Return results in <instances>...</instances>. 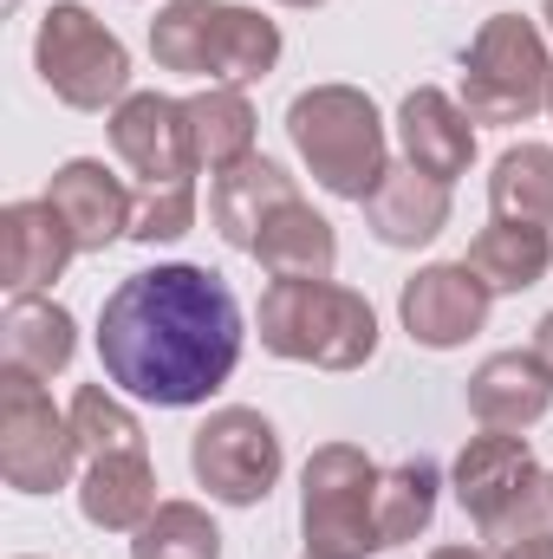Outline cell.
<instances>
[{"label": "cell", "instance_id": "obj_1", "mask_svg": "<svg viewBox=\"0 0 553 559\" xmlns=\"http://www.w3.org/2000/svg\"><path fill=\"white\" fill-rule=\"evenodd\" d=\"M242 306L228 280L189 261H163L118 280L98 312V358L105 378L156 411L209 404L242 365Z\"/></svg>", "mask_w": 553, "mask_h": 559}, {"label": "cell", "instance_id": "obj_2", "mask_svg": "<svg viewBox=\"0 0 553 559\" xmlns=\"http://www.w3.org/2000/svg\"><path fill=\"white\" fill-rule=\"evenodd\" d=\"M261 352L319 371H365L378 358V312L339 280H274L261 293Z\"/></svg>", "mask_w": 553, "mask_h": 559}, {"label": "cell", "instance_id": "obj_3", "mask_svg": "<svg viewBox=\"0 0 553 559\" xmlns=\"http://www.w3.org/2000/svg\"><path fill=\"white\" fill-rule=\"evenodd\" d=\"M150 59L209 85H255L280 66V26L242 0H169L150 20Z\"/></svg>", "mask_w": 553, "mask_h": 559}, {"label": "cell", "instance_id": "obj_4", "mask_svg": "<svg viewBox=\"0 0 553 559\" xmlns=\"http://www.w3.org/2000/svg\"><path fill=\"white\" fill-rule=\"evenodd\" d=\"M286 138L299 150L306 176L339 202H372L391 169L385 118L358 85H313L286 105Z\"/></svg>", "mask_w": 553, "mask_h": 559}, {"label": "cell", "instance_id": "obj_5", "mask_svg": "<svg viewBox=\"0 0 553 559\" xmlns=\"http://www.w3.org/2000/svg\"><path fill=\"white\" fill-rule=\"evenodd\" d=\"M449 481H456V501H462V514L475 521V534L489 547L553 534V475H541L528 436H515V429L469 436Z\"/></svg>", "mask_w": 553, "mask_h": 559}, {"label": "cell", "instance_id": "obj_6", "mask_svg": "<svg viewBox=\"0 0 553 559\" xmlns=\"http://www.w3.org/2000/svg\"><path fill=\"white\" fill-rule=\"evenodd\" d=\"M378 481L385 468L358 442H319L299 468V534L313 559H372L378 534Z\"/></svg>", "mask_w": 553, "mask_h": 559}, {"label": "cell", "instance_id": "obj_7", "mask_svg": "<svg viewBox=\"0 0 553 559\" xmlns=\"http://www.w3.org/2000/svg\"><path fill=\"white\" fill-rule=\"evenodd\" d=\"M553 98L548 39L528 13H489L482 33L462 52V92L456 105L475 124H528Z\"/></svg>", "mask_w": 553, "mask_h": 559}, {"label": "cell", "instance_id": "obj_8", "mask_svg": "<svg viewBox=\"0 0 553 559\" xmlns=\"http://www.w3.org/2000/svg\"><path fill=\"white\" fill-rule=\"evenodd\" d=\"M33 66H39V85L72 105V111H118L131 98V52L125 39L79 0H52L39 33H33Z\"/></svg>", "mask_w": 553, "mask_h": 559}, {"label": "cell", "instance_id": "obj_9", "mask_svg": "<svg viewBox=\"0 0 553 559\" xmlns=\"http://www.w3.org/2000/svg\"><path fill=\"white\" fill-rule=\"evenodd\" d=\"M79 436L72 417L52 411L46 384L26 371H0V475L13 495H52L72 481L79 462Z\"/></svg>", "mask_w": 553, "mask_h": 559}, {"label": "cell", "instance_id": "obj_10", "mask_svg": "<svg viewBox=\"0 0 553 559\" xmlns=\"http://www.w3.org/2000/svg\"><path fill=\"white\" fill-rule=\"evenodd\" d=\"M189 468L209 488V501H222V508H261L274 495L280 468H286L280 429L261 411H248V404L209 411L202 429L189 436Z\"/></svg>", "mask_w": 553, "mask_h": 559}, {"label": "cell", "instance_id": "obj_11", "mask_svg": "<svg viewBox=\"0 0 553 559\" xmlns=\"http://www.w3.org/2000/svg\"><path fill=\"white\" fill-rule=\"evenodd\" d=\"M489 306H495V293H489V280L475 274L469 261H430L398 293V319H404V332L423 352L469 345L489 325Z\"/></svg>", "mask_w": 553, "mask_h": 559}, {"label": "cell", "instance_id": "obj_12", "mask_svg": "<svg viewBox=\"0 0 553 559\" xmlns=\"http://www.w3.org/2000/svg\"><path fill=\"white\" fill-rule=\"evenodd\" d=\"M111 150H118V163L138 176L143 189L196 182V150H189V111H183V98L131 92L111 111Z\"/></svg>", "mask_w": 553, "mask_h": 559}, {"label": "cell", "instance_id": "obj_13", "mask_svg": "<svg viewBox=\"0 0 553 559\" xmlns=\"http://www.w3.org/2000/svg\"><path fill=\"white\" fill-rule=\"evenodd\" d=\"M46 202L59 209V222L72 228L79 254H105L111 241H131V189L98 163V156H72L52 169L46 182Z\"/></svg>", "mask_w": 553, "mask_h": 559}, {"label": "cell", "instance_id": "obj_14", "mask_svg": "<svg viewBox=\"0 0 553 559\" xmlns=\"http://www.w3.org/2000/svg\"><path fill=\"white\" fill-rule=\"evenodd\" d=\"M72 254H79V241H72V228L59 222V209L46 195L0 209V286L13 299H39L52 280L66 274Z\"/></svg>", "mask_w": 553, "mask_h": 559}, {"label": "cell", "instance_id": "obj_15", "mask_svg": "<svg viewBox=\"0 0 553 559\" xmlns=\"http://www.w3.org/2000/svg\"><path fill=\"white\" fill-rule=\"evenodd\" d=\"M398 143H404V163L411 169L436 176V182H456L475 163V118L449 92L416 85L411 98L398 105Z\"/></svg>", "mask_w": 553, "mask_h": 559}, {"label": "cell", "instance_id": "obj_16", "mask_svg": "<svg viewBox=\"0 0 553 559\" xmlns=\"http://www.w3.org/2000/svg\"><path fill=\"white\" fill-rule=\"evenodd\" d=\"M286 202H299L293 176L280 169L274 156H248V163H235V169H222V176L209 182V228H215L228 248L255 254L261 228L274 222Z\"/></svg>", "mask_w": 553, "mask_h": 559}, {"label": "cell", "instance_id": "obj_17", "mask_svg": "<svg viewBox=\"0 0 553 559\" xmlns=\"http://www.w3.org/2000/svg\"><path fill=\"white\" fill-rule=\"evenodd\" d=\"M553 404V371L541 352H495L469 371V417L482 429H534Z\"/></svg>", "mask_w": 553, "mask_h": 559}, {"label": "cell", "instance_id": "obj_18", "mask_svg": "<svg viewBox=\"0 0 553 559\" xmlns=\"http://www.w3.org/2000/svg\"><path fill=\"white\" fill-rule=\"evenodd\" d=\"M365 228H372L385 248H430V241L449 228V182L423 176L411 163H391L385 182H378L372 202H365Z\"/></svg>", "mask_w": 553, "mask_h": 559}, {"label": "cell", "instance_id": "obj_19", "mask_svg": "<svg viewBox=\"0 0 553 559\" xmlns=\"http://www.w3.org/2000/svg\"><path fill=\"white\" fill-rule=\"evenodd\" d=\"M156 508L163 501H156L150 449L143 455H98V462H85V475H79V514L98 534H138Z\"/></svg>", "mask_w": 553, "mask_h": 559}, {"label": "cell", "instance_id": "obj_20", "mask_svg": "<svg viewBox=\"0 0 553 559\" xmlns=\"http://www.w3.org/2000/svg\"><path fill=\"white\" fill-rule=\"evenodd\" d=\"M72 352H79V325H72L66 306H52V299H13L7 306V319H0L7 371H26V378L46 384L72 365Z\"/></svg>", "mask_w": 553, "mask_h": 559}, {"label": "cell", "instance_id": "obj_21", "mask_svg": "<svg viewBox=\"0 0 553 559\" xmlns=\"http://www.w3.org/2000/svg\"><path fill=\"white\" fill-rule=\"evenodd\" d=\"M183 111H189L196 169L222 176V169H235V163L255 156V124H261V118H255V105H248L242 85H202L196 98H183Z\"/></svg>", "mask_w": 553, "mask_h": 559}, {"label": "cell", "instance_id": "obj_22", "mask_svg": "<svg viewBox=\"0 0 553 559\" xmlns=\"http://www.w3.org/2000/svg\"><path fill=\"white\" fill-rule=\"evenodd\" d=\"M255 261L274 280H332L339 267V235L313 202H286L255 241Z\"/></svg>", "mask_w": 553, "mask_h": 559}, {"label": "cell", "instance_id": "obj_23", "mask_svg": "<svg viewBox=\"0 0 553 559\" xmlns=\"http://www.w3.org/2000/svg\"><path fill=\"white\" fill-rule=\"evenodd\" d=\"M475 274L489 280V293H528L541 286L553 267V235L548 228H528V222H489L469 254H462Z\"/></svg>", "mask_w": 553, "mask_h": 559}, {"label": "cell", "instance_id": "obj_24", "mask_svg": "<svg viewBox=\"0 0 553 559\" xmlns=\"http://www.w3.org/2000/svg\"><path fill=\"white\" fill-rule=\"evenodd\" d=\"M489 209H495V222L553 228V150L548 143H515V150L495 156Z\"/></svg>", "mask_w": 553, "mask_h": 559}, {"label": "cell", "instance_id": "obj_25", "mask_svg": "<svg viewBox=\"0 0 553 559\" xmlns=\"http://www.w3.org/2000/svg\"><path fill=\"white\" fill-rule=\"evenodd\" d=\"M436 488H443V468L430 455H404L398 468H385V481H378V534H385V547H404L416 534H430Z\"/></svg>", "mask_w": 553, "mask_h": 559}, {"label": "cell", "instance_id": "obj_26", "mask_svg": "<svg viewBox=\"0 0 553 559\" xmlns=\"http://www.w3.org/2000/svg\"><path fill=\"white\" fill-rule=\"evenodd\" d=\"M131 559H222V527L196 501H163L131 534Z\"/></svg>", "mask_w": 553, "mask_h": 559}, {"label": "cell", "instance_id": "obj_27", "mask_svg": "<svg viewBox=\"0 0 553 559\" xmlns=\"http://www.w3.org/2000/svg\"><path fill=\"white\" fill-rule=\"evenodd\" d=\"M66 417H72V436H79L85 462H98V455H143V423L105 384H79V397H72Z\"/></svg>", "mask_w": 553, "mask_h": 559}, {"label": "cell", "instance_id": "obj_28", "mask_svg": "<svg viewBox=\"0 0 553 559\" xmlns=\"http://www.w3.org/2000/svg\"><path fill=\"white\" fill-rule=\"evenodd\" d=\"M189 228H196V182L138 189V202H131V241L156 248V241H183Z\"/></svg>", "mask_w": 553, "mask_h": 559}, {"label": "cell", "instance_id": "obj_29", "mask_svg": "<svg viewBox=\"0 0 553 559\" xmlns=\"http://www.w3.org/2000/svg\"><path fill=\"white\" fill-rule=\"evenodd\" d=\"M489 559H553V534H534V540H515V547H489Z\"/></svg>", "mask_w": 553, "mask_h": 559}, {"label": "cell", "instance_id": "obj_30", "mask_svg": "<svg viewBox=\"0 0 553 559\" xmlns=\"http://www.w3.org/2000/svg\"><path fill=\"white\" fill-rule=\"evenodd\" d=\"M534 352H541V365L553 371V312L541 319V325H534Z\"/></svg>", "mask_w": 553, "mask_h": 559}, {"label": "cell", "instance_id": "obj_31", "mask_svg": "<svg viewBox=\"0 0 553 559\" xmlns=\"http://www.w3.org/2000/svg\"><path fill=\"white\" fill-rule=\"evenodd\" d=\"M430 559H489V547H436Z\"/></svg>", "mask_w": 553, "mask_h": 559}, {"label": "cell", "instance_id": "obj_32", "mask_svg": "<svg viewBox=\"0 0 553 559\" xmlns=\"http://www.w3.org/2000/svg\"><path fill=\"white\" fill-rule=\"evenodd\" d=\"M280 7H326V0H280Z\"/></svg>", "mask_w": 553, "mask_h": 559}, {"label": "cell", "instance_id": "obj_33", "mask_svg": "<svg viewBox=\"0 0 553 559\" xmlns=\"http://www.w3.org/2000/svg\"><path fill=\"white\" fill-rule=\"evenodd\" d=\"M541 13H548V26H553V0H548V7H541Z\"/></svg>", "mask_w": 553, "mask_h": 559}, {"label": "cell", "instance_id": "obj_34", "mask_svg": "<svg viewBox=\"0 0 553 559\" xmlns=\"http://www.w3.org/2000/svg\"><path fill=\"white\" fill-rule=\"evenodd\" d=\"M548 111H553V98H548Z\"/></svg>", "mask_w": 553, "mask_h": 559}, {"label": "cell", "instance_id": "obj_35", "mask_svg": "<svg viewBox=\"0 0 553 559\" xmlns=\"http://www.w3.org/2000/svg\"><path fill=\"white\" fill-rule=\"evenodd\" d=\"M306 559H313V554H306Z\"/></svg>", "mask_w": 553, "mask_h": 559}]
</instances>
